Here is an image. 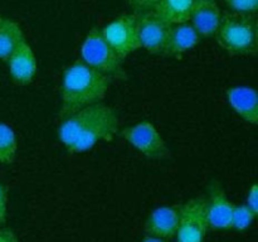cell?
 <instances>
[{
	"mask_svg": "<svg viewBox=\"0 0 258 242\" xmlns=\"http://www.w3.org/2000/svg\"><path fill=\"white\" fill-rule=\"evenodd\" d=\"M0 242H19V239L10 228H3L0 229Z\"/></svg>",
	"mask_w": 258,
	"mask_h": 242,
	"instance_id": "23",
	"label": "cell"
},
{
	"mask_svg": "<svg viewBox=\"0 0 258 242\" xmlns=\"http://www.w3.org/2000/svg\"><path fill=\"white\" fill-rule=\"evenodd\" d=\"M257 214L246 203L234 204L233 213H232L231 228L237 229V231H244V229H247L251 226Z\"/></svg>",
	"mask_w": 258,
	"mask_h": 242,
	"instance_id": "18",
	"label": "cell"
},
{
	"mask_svg": "<svg viewBox=\"0 0 258 242\" xmlns=\"http://www.w3.org/2000/svg\"><path fill=\"white\" fill-rule=\"evenodd\" d=\"M2 20H3V18H2V17H0V23H2Z\"/></svg>",
	"mask_w": 258,
	"mask_h": 242,
	"instance_id": "25",
	"label": "cell"
},
{
	"mask_svg": "<svg viewBox=\"0 0 258 242\" xmlns=\"http://www.w3.org/2000/svg\"><path fill=\"white\" fill-rule=\"evenodd\" d=\"M201 40V35L198 34L190 23H180L173 24L169 30L168 39H166L165 48L163 55L166 57H180L185 52L196 47Z\"/></svg>",
	"mask_w": 258,
	"mask_h": 242,
	"instance_id": "14",
	"label": "cell"
},
{
	"mask_svg": "<svg viewBox=\"0 0 258 242\" xmlns=\"http://www.w3.org/2000/svg\"><path fill=\"white\" fill-rule=\"evenodd\" d=\"M229 12L238 14L256 15L258 10V0H222Z\"/></svg>",
	"mask_w": 258,
	"mask_h": 242,
	"instance_id": "19",
	"label": "cell"
},
{
	"mask_svg": "<svg viewBox=\"0 0 258 242\" xmlns=\"http://www.w3.org/2000/svg\"><path fill=\"white\" fill-rule=\"evenodd\" d=\"M7 62L9 66L10 77L15 85L27 86L32 82L37 73V59L27 40L20 43Z\"/></svg>",
	"mask_w": 258,
	"mask_h": 242,
	"instance_id": "10",
	"label": "cell"
},
{
	"mask_svg": "<svg viewBox=\"0 0 258 242\" xmlns=\"http://www.w3.org/2000/svg\"><path fill=\"white\" fill-rule=\"evenodd\" d=\"M227 100L234 112L251 125L258 123V96L253 87L236 86L227 90Z\"/></svg>",
	"mask_w": 258,
	"mask_h": 242,
	"instance_id": "13",
	"label": "cell"
},
{
	"mask_svg": "<svg viewBox=\"0 0 258 242\" xmlns=\"http://www.w3.org/2000/svg\"><path fill=\"white\" fill-rule=\"evenodd\" d=\"M17 136L9 125L0 123V163L12 164L17 156Z\"/></svg>",
	"mask_w": 258,
	"mask_h": 242,
	"instance_id": "17",
	"label": "cell"
},
{
	"mask_svg": "<svg viewBox=\"0 0 258 242\" xmlns=\"http://www.w3.org/2000/svg\"><path fill=\"white\" fill-rule=\"evenodd\" d=\"M7 207H8V192L4 184L0 182V224L5 222L7 217Z\"/></svg>",
	"mask_w": 258,
	"mask_h": 242,
	"instance_id": "21",
	"label": "cell"
},
{
	"mask_svg": "<svg viewBox=\"0 0 258 242\" xmlns=\"http://www.w3.org/2000/svg\"><path fill=\"white\" fill-rule=\"evenodd\" d=\"M112 78L78 59L63 71L60 87L59 118L83 107L101 102L107 93Z\"/></svg>",
	"mask_w": 258,
	"mask_h": 242,
	"instance_id": "2",
	"label": "cell"
},
{
	"mask_svg": "<svg viewBox=\"0 0 258 242\" xmlns=\"http://www.w3.org/2000/svg\"><path fill=\"white\" fill-rule=\"evenodd\" d=\"M208 218L207 199L198 197L180 206L179 224L176 229V242H204Z\"/></svg>",
	"mask_w": 258,
	"mask_h": 242,
	"instance_id": "7",
	"label": "cell"
},
{
	"mask_svg": "<svg viewBox=\"0 0 258 242\" xmlns=\"http://www.w3.org/2000/svg\"><path fill=\"white\" fill-rule=\"evenodd\" d=\"M135 15L140 48L146 49L150 54H163L171 24L159 17L154 10Z\"/></svg>",
	"mask_w": 258,
	"mask_h": 242,
	"instance_id": "8",
	"label": "cell"
},
{
	"mask_svg": "<svg viewBox=\"0 0 258 242\" xmlns=\"http://www.w3.org/2000/svg\"><path fill=\"white\" fill-rule=\"evenodd\" d=\"M222 18L217 0H193L190 24L201 37H213Z\"/></svg>",
	"mask_w": 258,
	"mask_h": 242,
	"instance_id": "11",
	"label": "cell"
},
{
	"mask_svg": "<svg viewBox=\"0 0 258 242\" xmlns=\"http://www.w3.org/2000/svg\"><path fill=\"white\" fill-rule=\"evenodd\" d=\"M209 198L207 199L208 227L214 229L231 228L234 203L229 201L221 184L213 180L208 187Z\"/></svg>",
	"mask_w": 258,
	"mask_h": 242,
	"instance_id": "9",
	"label": "cell"
},
{
	"mask_svg": "<svg viewBox=\"0 0 258 242\" xmlns=\"http://www.w3.org/2000/svg\"><path fill=\"white\" fill-rule=\"evenodd\" d=\"M126 2L128 7L133 9L134 14H139V13L154 10L161 0H126Z\"/></svg>",
	"mask_w": 258,
	"mask_h": 242,
	"instance_id": "20",
	"label": "cell"
},
{
	"mask_svg": "<svg viewBox=\"0 0 258 242\" xmlns=\"http://www.w3.org/2000/svg\"><path fill=\"white\" fill-rule=\"evenodd\" d=\"M180 206H163L154 209L145 222V232L159 238L175 236L179 224Z\"/></svg>",
	"mask_w": 258,
	"mask_h": 242,
	"instance_id": "12",
	"label": "cell"
},
{
	"mask_svg": "<svg viewBox=\"0 0 258 242\" xmlns=\"http://www.w3.org/2000/svg\"><path fill=\"white\" fill-rule=\"evenodd\" d=\"M143 242H166V241H164L163 238H159V237L148 236L143 239Z\"/></svg>",
	"mask_w": 258,
	"mask_h": 242,
	"instance_id": "24",
	"label": "cell"
},
{
	"mask_svg": "<svg viewBox=\"0 0 258 242\" xmlns=\"http://www.w3.org/2000/svg\"><path fill=\"white\" fill-rule=\"evenodd\" d=\"M120 136L151 160H165L170 158V150L161 138L158 129L150 121H141L120 131Z\"/></svg>",
	"mask_w": 258,
	"mask_h": 242,
	"instance_id": "5",
	"label": "cell"
},
{
	"mask_svg": "<svg viewBox=\"0 0 258 242\" xmlns=\"http://www.w3.org/2000/svg\"><path fill=\"white\" fill-rule=\"evenodd\" d=\"M246 204L254 212V213H258V187L257 184H253V186L249 188L248 194H247L246 198Z\"/></svg>",
	"mask_w": 258,
	"mask_h": 242,
	"instance_id": "22",
	"label": "cell"
},
{
	"mask_svg": "<svg viewBox=\"0 0 258 242\" xmlns=\"http://www.w3.org/2000/svg\"><path fill=\"white\" fill-rule=\"evenodd\" d=\"M103 38L116 54L123 59L135 50L140 49L136 15L123 14L115 18L112 22L101 29Z\"/></svg>",
	"mask_w": 258,
	"mask_h": 242,
	"instance_id": "6",
	"label": "cell"
},
{
	"mask_svg": "<svg viewBox=\"0 0 258 242\" xmlns=\"http://www.w3.org/2000/svg\"><path fill=\"white\" fill-rule=\"evenodd\" d=\"M214 38L229 55H254L257 52L256 15L238 14L229 10L222 13Z\"/></svg>",
	"mask_w": 258,
	"mask_h": 242,
	"instance_id": "3",
	"label": "cell"
},
{
	"mask_svg": "<svg viewBox=\"0 0 258 242\" xmlns=\"http://www.w3.org/2000/svg\"><path fill=\"white\" fill-rule=\"evenodd\" d=\"M24 39L19 25L10 19H3L0 23V59L7 62L15 49Z\"/></svg>",
	"mask_w": 258,
	"mask_h": 242,
	"instance_id": "16",
	"label": "cell"
},
{
	"mask_svg": "<svg viewBox=\"0 0 258 242\" xmlns=\"http://www.w3.org/2000/svg\"><path fill=\"white\" fill-rule=\"evenodd\" d=\"M81 57L87 66L108 76L110 78L125 80L122 59L108 45L100 28H92L81 45Z\"/></svg>",
	"mask_w": 258,
	"mask_h": 242,
	"instance_id": "4",
	"label": "cell"
},
{
	"mask_svg": "<svg viewBox=\"0 0 258 242\" xmlns=\"http://www.w3.org/2000/svg\"><path fill=\"white\" fill-rule=\"evenodd\" d=\"M118 124L120 118L115 108L97 102L62 118L58 138L68 153H83L98 141L112 140L118 131Z\"/></svg>",
	"mask_w": 258,
	"mask_h": 242,
	"instance_id": "1",
	"label": "cell"
},
{
	"mask_svg": "<svg viewBox=\"0 0 258 242\" xmlns=\"http://www.w3.org/2000/svg\"><path fill=\"white\" fill-rule=\"evenodd\" d=\"M193 0H161L154 12L169 24L186 23L190 18Z\"/></svg>",
	"mask_w": 258,
	"mask_h": 242,
	"instance_id": "15",
	"label": "cell"
}]
</instances>
